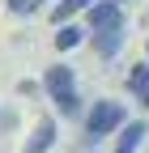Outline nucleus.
Listing matches in <instances>:
<instances>
[{
    "instance_id": "nucleus-7",
    "label": "nucleus",
    "mask_w": 149,
    "mask_h": 153,
    "mask_svg": "<svg viewBox=\"0 0 149 153\" xmlns=\"http://www.w3.org/2000/svg\"><path fill=\"white\" fill-rule=\"evenodd\" d=\"M89 4H94V0H60V4H55V22H68L72 13H81Z\"/></svg>"
},
{
    "instance_id": "nucleus-1",
    "label": "nucleus",
    "mask_w": 149,
    "mask_h": 153,
    "mask_svg": "<svg viewBox=\"0 0 149 153\" xmlns=\"http://www.w3.org/2000/svg\"><path fill=\"white\" fill-rule=\"evenodd\" d=\"M119 128H124V102L102 98V102L89 106V115H85V136L89 140H102V136H111V132H119Z\"/></svg>"
},
{
    "instance_id": "nucleus-4",
    "label": "nucleus",
    "mask_w": 149,
    "mask_h": 153,
    "mask_svg": "<svg viewBox=\"0 0 149 153\" xmlns=\"http://www.w3.org/2000/svg\"><path fill=\"white\" fill-rule=\"evenodd\" d=\"M94 34V51L102 60H115V51L124 47V26H102V30H89Z\"/></svg>"
},
{
    "instance_id": "nucleus-8",
    "label": "nucleus",
    "mask_w": 149,
    "mask_h": 153,
    "mask_svg": "<svg viewBox=\"0 0 149 153\" xmlns=\"http://www.w3.org/2000/svg\"><path fill=\"white\" fill-rule=\"evenodd\" d=\"M128 85H132V94H136V98H141V102L149 106V72H145V68H136V72H132V81H128Z\"/></svg>"
},
{
    "instance_id": "nucleus-6",
    "label": "nucleus",
    "mask_w": 149,
    "mask_h": 153,
    "mask_svg": "<svg viewBox=\"0 0 149 153\" xmlns=\"http://www.w3.org/2000/svg\"><path fill=\"white\" fill-rule=\"evenodd\" d=\"M81 43V26H60V34H55V47L60 51H72Z\"/></svg>"
},
{
    "instance_id": "nucleus-3",
    "label": "nucleus",
    "mask_w": 149,
    "mask_h": 153,
    "mask_svg": "<svg viewBox=\"0 0 149 153\" xmlns=\"http://www.w3.org/2000/svg\"><path fill=\"white\" fill-rule=\"evenodd\" d=\"M89 13V30H102V26H124V9H119V0H94V4L85 9Z\"/></svg>"
},
{
    "instance_id": "nucleus-2",
    "label": "nucleus",
    "mask_w": 149,
    "mask_h": 153,
    "mask_svg": "<svg viewBox=\"0 0 149 153\" xmlns=\"http://www.w3.org/2000/svg\"><path fill=\"white\" fill-rule=\"evenodd\" d=\"M43 89L51 94V102L60 106L64 115H81V106H77V89H72V68H68V64H51L47 76H43Z\"/></svg>"
},
{
    "instance_id": "nucleus-5",
    "label": "nucleus",
    "mask_w": 149,
    "mask_h": 153,
    "mask_svg": "<svg viewBox=\"0 0 149 153\" xmlns=\"http://www.w3.org/2000/svg\"><path fill=\"white\" fill-rule=\"evenodd\" d=\"M51 145H55V123H51V119H39V128H34V136H30L26 153H47Z\"/></svg>"
},
{
    "instance_id": "nucleus-10",
    "label": "nucleus",
    "mask_w": 149,
    "mask_h": 153,
    "mask_svg": "<svg viewBox=\"0 0 149 153\" xmlns=\"http://www.w3.org/2000/svg\"><path fill=\"white\" fill-rule=\"evenodd\" d=\"M0 123H9V115H0Z\"/></svg>"
},
{
    "instance_id": "nucleus-9",
    "label": "nucleus",
    "mask_w": 149,
    "mask_h": 153,
    "mask_svg": "<svg viewBox=\"0 0 149 153\" xmlns=\"http://www.w3.org/2000/svg\"><path fill=\"white\" fill-rule=\"evenodd\" d=\"M9 4V13H17V17H30V13H39L47 0H4Z\"/></svg>"
}]
</instances>
